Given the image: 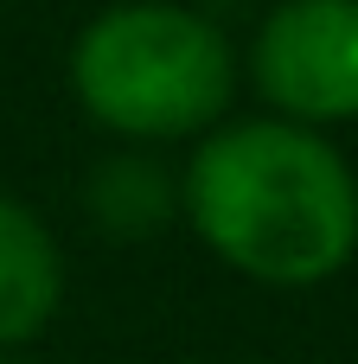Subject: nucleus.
<instances>
[{
    "label": "nucleus",
    "instance_id": "nucleus-1",
    "mask_svg": "<svg viewBox=\"0 0 358 364\" xmlns=\"http://www.w3.org/2000/svg\"><path fill=\"white\" fill-rule=\"evenodd\" d=\"M192 237L243 282L320 288L358 256V173L301 122L243 115L192 141L179 173Z\"/></svg>",
    "mask_w": 358,
    "mask_h": 364
},
{
    "label": "nucleus",
    "instance_id": "nucleus-2",
    "mask_svg": "<svg viewBox=\"0 0 358 364\" xmlns=\"http://www.w3.org/2000/svg\"><path fill=\"white\" fill-rule=\"evenodd\" d=\"M70 96L122 141H199L237 102V51L199 6L122 0L77 32Z\"/></svg>",
    "mask_w": 358,
    "mask_h": 364
},
{
    "label": "nucleus",
    "instance_id": "nucleus-3",
    "mask_svg": "<svg viewBox=\"0 0 358 364\" xmlns=\"http://www.w3.org/2000/svg\"><path fill=\"white\" fill-rule=\"evenodd\" d=\"M250 83L282 122H358V0H275L250 38Z\"/></svg>",
    "mask_w": 358,
    "mask_h": 364
},
{
    "label": "nucleus",
    "instance_id": "nucleus-4",
    "mask_svg": "<svg viewBox=\"0 0 358 364\" xmlns=\"http://www.w3.org/2000/svg\"><path fill=\"white\" fill-rule=\"evenodd\" d=\"M58 307H64L58 237L26 198L0 192V352H19V346L45 339Z\"/></svg>",
    "mask_w": 358,
    "mask_h": 364
},
{
    "label": "nucleus",
    "instance_id": "nucleus-5",
    "mask_svg": "<svg viewBox=\"0 0 358 364\" xmlns=\"http://www.w3.org/2000/svg\"><path fill=\"white\" fill-rule=\"evenodd\" d=\"M0 364H26V358H19V352H0Z\"/></svg>",
    "mask_w": 358,
    "mask_h": 364
}]
</instances>
